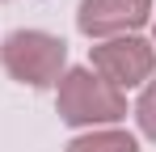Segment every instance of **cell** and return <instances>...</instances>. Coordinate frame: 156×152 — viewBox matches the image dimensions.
<instances>
[{
    "mask_svg": "<svg viewBox=\"0 0 156 152\" xmlns=\"http://www.w3.org/2000/svg\"><path fill=\"white\" fill-rule=\"evenodd\" d=\"M55 110L76 131H97V127H114V123L127 118V93H118L89 63H80V68H68L59 76V85H55Z\"/></svg>",
    "mask_w": 156,
    "mask_h": 152,
    "instance_id": "1",
    "label": "cell"
},
{
    "mask_svg": "<svg viewBox=\"0 0 156 152\" xmlns=\"http://www.w3.org/2000/svg\"><path fill=\"white\" fill-rule=\"evenodd\" d=\"M0 68L17 85L30 89H55L68 72V42L47 30H13L0 42Z\"/></svg>",
    "mask_w": 156,
    "mask_h": 152,
    "instance_id": "2",
    "label": "cell"
},
{
    "mask_svg": "<svg viewBox=\"0 0 156 152\" xmlns=\"http://www.w3.org/2000/svg\"><path fill=\"white\" fill-rule=\"evenodd\" d=\"M89 68L110 80L118 93L127 89H144L156 76V47L144 34H122V38H105L89 47Z\"/></svg>",
    "mask_w": 156,
    "mask_h": 152,
    "instance_id": "3",
    "label": "cell"
},
{
    "mask_svg": "<svg viewBox=\"0 0 156 152\" xmlns=\"http://www.w3.org/2000/svg\"><path fill=\"white\" fill-rule=\"evenodd\" d=\"M152 0H80L76 9V30L93 42L105 38H122V34H139L152 21Z\"/></svg>",
    "mask_w": 156,
    "mask_h": 152,
    "instance_id": "4",
    "label": "cell"
},
{
    "mask_svg": "<svg viewBox=\"0 0 156 152\" xmlns=\"http://www.w3.org/2000/svg\"><path fill=\"white\" fill-rule=\"evenodd\" d=\"M63 152H139V139L122 127H97V131H80L76 139H68Z\"/></svg>",
    "mask_w": 156,
    "mask_h": 152,
    "instance_id": "5",
    "label": "cell"
},
{
    "mask_svg": "<svg viewBox=\"0 0 156 152\" xmlns=\"http://www.w3.org/2000/svg\"><path fill=\"white\" fill-rule=\"evenodd\" d=\"M135 123H139V131L156 144V76L144 85V93H139V101H135Z\"/></svg>",
    "mask_w": 156,
    "mask_h": 152,
    "instance_id": "6",
    "label": "cell"
},
{
    "mask_svg": "<svg viewBox=\"0 0 156 152\" xmlns=\"http://www.w3.org/2000/svg\"><path fill=\"white\" fill-rule=\"evenodd\" d=\"M152 47H156V13H152Z\"/></svg>",
    "mask_w": 156,
    "mask_h": 152,
    "instance_id": "7",
    "label": "cell"
}]
</instances>
